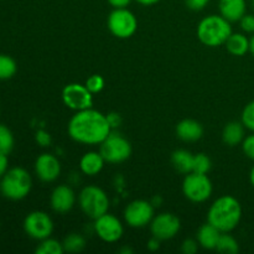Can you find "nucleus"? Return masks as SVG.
<instances>
[{
	"label": "nucleus",
	"instance_id": "nucleus-1",
	"mask_svg": "<svg viewBox=\"0 0 254 254\" xmlns=\"http://www.w3.org/2000/svg\"><path fill=\"white\" fill-rule=\"evenodd\" d=\"M68 135L74 141L86 145L101 144L113 129L109 126L107 116L94 109L78 111L68 122Z\"/></svg>",
	"mask_w": 254,
	"mask_h": 254
},
{
	"label": "nucleus",
	"instance_id": "nucleus-2",
	"mask_svg": "<svg viewBox=\"0 0 254 254\" xmlns=\"http://www.w3.org/2000/svg\"><path fill=\"white\" fill-rule=\"evenodd\" d=\"M242 218V206L233 196H221L211 205L207 213V222L222 233L235 230Z\"/></svg>",
	"mask_w": 254,
	"mask_h": 254
},
{
	"label": "nucleus",
	"instance_id": "nucleus-3",
	"mask_svg": "<svg viewBox=\"0 0 254 254\" xmlns=\"http://www.w3.org/2000/svg\"><path fill=\"white\" fill-rule=\"evenodd\" d=\"M232 34V26L228 20L221 15H208L200 21L197 26V37L208 47L225 45Z\"/></svg>",
	"mask_w": 254,
	"mask_h": 254
},
{
	"label": "nucleus",
	"instance_id": "nucleus-4",
	"mask_svg": "<svg viewBox=\"0 0 254 254\" xmlns=\"http://www.w3.org/2000/svg\"><path fill=\"white\" fill-rule=\"evenodd\" d=\"M32 188V179L29 171L15 166L9 169L0 179V192L4 197L19 201L26 197Z\"/></svg>",
	"mask_w": 254,
	"mask_h": 254
},
{
	"label": "nucleus",
	"instance_id": "nucleus-5",
	"mask_svg": "<svg viewBox=\"0 0 254 254\" xmlns=\"http://www.w3.org/2000/svg\"><path fill=\"white\" fill-rule=\"evenodd\" d=\"M78 203L81 210L92 220L101 217L108 212L109 198L101 188L94 185L86 186L82 189L78 196Z\"/></svg>",
	"mask_w": 254,
	"mask_h": 254
},
{
	"label": "nucleus",
	"instance_id": "nucleus-6",
	"mask_svg": "<svg viewBox=\"0 0 254 254\" xmlns=\"http://www.w3.org/2000/svg\"><path fill=\"white\" fill-rule=\"evenodd\" d=\"M99 153L106 163L121 164L128 160L131 155V145L124 136L112 131L101 144Z\"/></svg>",
	"mask_w": 254,
	"mask_h": 254
},
{
	"label": "nucleus",
	"instance_id": "nucleus-7",
	"mask_svg": "<svg viewBox=\"0 0 254 254\" xmlns=\"http://www.w3.org/2000/svg\"><path fill=\"white\" fill-rule=\"evenodd\" d=\"M212 183L207 174L189 173L186 174L183 183V192L191 202H205L212 193Z\"/></svg>",
	"mask_w": 254,
	"mask_h": 254
},
{
	"label": "nucleus",
	"instance_id": "nucleus-8",
	"mask_svg": "<svg viewBox=\"0 0 254 254\" xmlns=\"http://www.w3.org/2000/svg\"><path fill=\"white\" fill-rule=\"evenodd\" d=\"M107 24L109 31L118 39H129L138 29V20L135 15L127 7L114 9L109 14Z\"/></svg>",
	"mask_w": 254,
	"mask_h": 254
},
{
	"label": "nucleus",
	"instance_id": "nucleus-9",
	"mask_svg": "<svg viewBox=\"0 0 254 254\" xmlns=\"http://www.w3.org/2000/svg\"><path fill=\"white\" fill-rule=\"evenodd\" d=\"M24 231L30 238L42 241L54 232V222L44 211H32L25 217Z\"/></svg>",
	"mask_w": 254,
	"mask_h": 254
},
{
	"label": "nucleus",
	"instance_id": "nucleus-10",
	"mask_svg": "<svg viewBox=\"0 0 254 254\" xmlns=\"http://www.w3.org/2000/svg\"><path fill=\"white\" fill-rule=\"evenodd\" d=\"M154 218V206L145 200H135L124 210V220L133 228H143L150 225Z\"/></svg>",
	"mask_w": 254,
	"mask_h": 254
},
{
	"label": "nucleus",
	"instance_id": "nucleus-11",
	"mask_svg": "<svg viewBox=\"0 0 254 254\" xmlns=\"http://www.w3.org/2000/svg\"><path fill=\"white\" fill-rule=\"evenodd\" d=\"M62 99L68 108L73 111H83L92 108L93 96L86 86L79 83H69L62 91Z\"/></svg>",
	"mask_w": 254,
	"mask_h": 254
},
{
	"label": "nucleus",
	"instance_id": "nucleus-12",
	"mask_svg": "<svg viewBox=\"0 0 254 254\" xmlns=\"http://www.w3.org/2000/svg\"><path fill=\"white\" fill-rule=\"evenodd\" d=\"M93 228L96 235L107 243L118 242L124 233L121 221L116 216L109 215L108 212L94 220Z\"/></svg>",
	"mask_w": 254,
	"mask_h": 254
},
{
	"label": "nucleus",
	"instance_id": "nucleus-13",
	"mask_svg": "<svg viewBox=\"0 0 254 254\" xmlns=\"http://www.w3.org/2000/svg\"><path fill=\"white\" fill-rule=\"evenodd\" d=\"M181 222L178 216L164 212L154 216L150 222V231L155 238L160 241H168L175 237L180 231Z\"/></svg>",
	"mask_w": 254,
	"mask_h": 254
},
{
	"label": "nucleus",
	"instance_id": "nucleus-14",
	"mask_svg": "<svg viewBox=\"0 0 254 254\" xmlns=\"http://www.w3.org/2000/svg\"><path fill=\"white\" fill-rule=\"evenodd\" d=\"M35 173L44 183H52L61 174V164L55 155L44 153L37 156L35 161Z\"/></svg>",
	"mask_w": 254,
	"mask_h": 254
},
{
	"label": "nucleus",
	"instance_id": "nucleus-15",
	"mask_svg": "<svg viewBox=\"0 0 254 254\" xmlns=\"http://www.w3.org/2000/svg\"><path fill=\"white\" fill-rule=\"evenodd\" d=\"M50 203L55 212L66 213L71 211L76 203V193L69 186L59 185L52 191Z\"/></svg>",
	"mask_w": 254,
	"mask_h": 254
},
{
	"label": "nucleus",
	"instance_id": "nucleus-16",
	"mask_svg": "<svg viewBox=\"0 0 254 254\" xmlns=\"http://www.w3.org/2000/svg\"><path fill=\"white\" fill-rule=\"evenodd\" d=\"M221 16L225 17L230 22L240 21L247 11L246 0H220L218 1Z\"/></svg>",
	"mask_w": 254,
	"mask_h": 254
},
{
	"label": "nucleus",
	"instance_id": "nucleus-17",
	"mask_svg": "<svg viewBox=\"0 0 254 254\" xmlns=\"http://www.w3.org/2000/svg\"><path fill=\"white\" fill-rule=\"evenodd\" d=\"M176 135L186 143L197 141L203 135V127L193 119H184L176 126Z\"/></svg>",
	"mask_w": 254,
	"mask_h": 254
},
{
	"label": "nucleus",
	"instance_id": "nucleus-18",
	"mask_svg": "<svg viewBox=\"0 0 254 254\" xmlns=\"http://www.w3.org/2000/svg\"><path fill=\"white\" fill-rule=\"evenodd\" d=\"M104 163H106V160H104L101 153L88 151L79 160V169H81V171L84 175L94 176L101 173L104 166Z\"/></svg>",
	"mask_w": 254,
	"mask_h": 254
},
{
	"label": "nucleus",
	"instance_id": "nucleus-19",
	"mask_svg": "<svg viewBox=\"0 0 254 254\" xmlns=\"http://www.w3.org/2000/svg\"><path fill=\"white\" fill-rule=\"evenodd\" d=\"M221 233L222 232L218 231L215 226L207 222L198 228L196 238H197L198 245L205 250H216Z\"/></svg>",
	"mask_w": 254,
	"mask_h": 254
},
{
	"label": "nucleus",
	"instance_id": "nucleus-20",
	"mask_svg": "<svg viewBox=\"0 0 254 254\" xmlns=\"http://www.w3.org/2000/svg\"><path fill=\"white\" fill-rule=\"evenodd\" d=\"M246 127L242 122H230L225 126L222 130V140L226 145L236 146L241 144L245 139Z\"/></svg>",
	"mask_w": 254,
	"mask_h": 254
},
{
	"label": "nucleus",
	"instance_id": "nucleus-21",
	"mask_svg": "<svg viewBox=\"0 0 254 254\" xmlns=\"http://www.w3.org/2000/svg\"><path fill=\"white\" fill-rule=\"evenodd\" d=\"M226 47L228 52L233 56H245L250 51V39L245 34H231L226 41Z\"/></svg>",
	"mask_w": 254,
	"mask_h": 254
},
{
	"label": "nucleus",
	"instance_id": "nucleus-22",
	"mask_svg": "<svg viewBox=\"0 0 254 254\" xmlns=\"http://www.w3.org/2000/svg\"><path fill=\"white\" fill-rule=\"evenodd\" d=\"M193 154L190 151L184 150V149H179L175 150L171 155V163H173L174 168L181 174H189L192 173L193 169Z\"/></svg>",
	"mask_w": 254,
	"mask_h": 254
},
{
	"label": "nucleus",
	"instance_id": "nucleus-23",
	"mask_svg": "<svg viewBox=\"0 0 254 254\" xmlns=\"http://www.w3.org/2000/svg\"><path fill=\"white\" fill-rule=\"evenodd\" d=\"M216 251L225 254H236L240 252V246H238V242L235 240V237L228 235L227 232L221 233L220 240L216 246Z\"/></svg>",
	"mask_w": 254,
	"mask_h": 254
},
{
	"label": "nucleus",
	"instance_id": "nucleus-24",
	"mask_svg": "<svg viewBox=\"0 0 254 254\" xmlns=\"http://www.w3.org/2000/svg\"><path fill=\"white\" fill-rule=\"evenodd\" d=\"M17 71V64L15 60L9 55L0 54V81L10 79L15 76Z\"/></svg>",
	"mask_w": 254,
	"mask_h": 254
},
{
	"label": "nucleus",
	"instance_id": "nucleus-25",
	"mask_svg": "<svg viewBox=\"0 0 254 254\" xmlns=\"http://www.w3.org/2000/svg\"><path fill=\"white\" fill-rule=\"evenodd\" d=\"M37 254H62L64 252V245L54 238H45L40 241V245L35 250Z\"/></svg>",
	"mask_w": 254,
	"mask_h": 254
},
{
	"label": "nucleus",
	"instance_id": "nucleus-26",
	"mask_svg": "<svg viewBox=\"0 0 254 254\" xmlns=\"http://www.w3.org/2000/svg\"><path fill=\"white\" fill-rule=\"evenodd\" d=\"M62 245H64V252L78 253L82 252L84 247H86V240L81 235H78V233H71V235H68L64 238Z\"/></svg>",
	"mask_w": 254,
	"mask_h": 254
},
{
	"label": "nucleus",
	"instance_id": "nucleus-27",
	"mask_svg": "<svg viewBox=\"0 0 254 254\" xmlns=\"http://www.w3.org/2000/svg\"><path fill=\"white\" fill-rule=\"evenodd\" d=\"M15 145L12 131L4 124H0V151L9 155Z\"/></svg>",
	"mask_w": 254,
	"mask_h": 254
},
{
	"label": "nucleus",
	"instance_id": "nucleus-28",
	"mask_svg": "<svg viewBox=\"0 0 254 254\" xmlns=\"http://www.w3.org/2000/svg\"><path fill=\"white\" fill-rule=\"evenodd\" d=\"M211 160L206 154L198 153L193 156V173L207 174L211 170Z\"/></svg>",
	"mask_w": 254,
	"mask_h": 254
},
{
	"label": "nucleus",
	"instance_id": "nucleus-29",
	"mask_svg": "<svg viewBox=\"0 0 254 254\" xmlns=\"http://www.w3.org/2000/svg\"><path fill=\"white\" fill-rule=\"evenodd\" d=\"M243 126L248 129V130L254 133V101L250 102L247 106L245 107L242 112V121Z\"/></svg>",
	"mask_w": 254,
	"mask_h": 254
},
{
	"label": "nucleus",
	"instance_id": "nucleus-30",
	"mask_svg": "<svg viewBox=\"0 0 254 254\" xmlns=\"http://www.w3.org/2000/svg\"><path fill=\"white\" fill-rule=\"evenodd\" d=\"M84 86L88 88V91L91 92L92 94L99 93V92L104 88V79L103 77L99 76V74H93V76H91L87 79Z\"/></svg>",
	"mask_w": 254,
	"mask_h": 254
},
{
	"label": "nucleus",
	"instance_id": "nucleus-31",
	"mask_svg": "<svg viewBox=\"0 0 254 254\" xmlns=\"http://www.w3.org/2000/svg\"><path fill=\"white\" fill-rule=\"evenodd\" d=\"M242 150L248 159L254 161V133L245 136L242 141Z\"/></svg>",
	"mask_w": 254,
	"mask_h": 254
},
{
	"label": "nucleus",
	"instance_id": "nucleus-32",
	"mask_svg": "<svg viewBox=\"0 0 254 254\" xmlns=\"http://www.w3.org/2000/svg\"><path fill=\"white\" fill-rule=\"evenodd\" d=\"M241 29L247 34H254V15L246 14L242 19L240 20Z\"/></svg>",
	"mask_w": 254,
	"mask_h": 254
},
{
	"label": "nucleus",
	"instance_id": "nucleus-33",
	"mask_svg": "<svg viewBox=\"0 0 254 254\" xmlns=\"http://www.w3.org/2000/svg\"><path fill=\"white\" fill-rule=\"evenodd\" d=\"M35 140H36V143L39 144V145L49 146L50 144H51L52 139H51V135H50V133H47V131L44 130V129H40V130L36 131Z\"/></svg>",
	"mask_w": 254,
	"mask_h": 254
},
{
	"label": "nucleus",
	"instance_id": "nucleus-34",
	"mask_svg": "<svg viewBox=\"0 0 254 254\" xmlns=\"http://www.w3.org/2000/svg\"><path fill=\"white\" fill-rule=\"evenodd\" d=\"M198 250V242L195 240H185L181 245V251L185 254H195Z\"/></svg>",
	"mask_w": 254,
	"mask_h": 254
},
{
	"label": "nucleus",
	"instance_id": "nucleus-35",
	"mask_svg": "<svg viewBox=\"0 0 254 254\" xmlns=\"http://www.w3.org/2000/svg\"><path fill=\"white\" fill-rule=\"evenodd\" d=\"M208 2H210V0H185L186 6L193 11H200V10L205 9Z\"/></svg>",
	"mask_w": 254,
	"mask_h": 254
},
{
	"label": "nucleus",
	"instance_id": "nucleus-36",
	"mask_svg": "<svg viewBox=\"0 0 254 254\" xmlns=\"http://www.w3.org/2000/svg\"><path fill=\"white\" fill-rule=\"evenodd\" d=\"M107 119H108L109 126H111L112 129L118 128L122 124V117L118 113H116V112H112V113L107 114Z\"/></svg>",
	"mask_w": 254,
	"mask_h": 254
},
{
	"label": "nucleus",
	"instance_id": "nucleus-37",
	"mask_svg": "<svg viewBox=\"0 0 254 254\" xmlns=\"http://www.w3.org/2000/svg\"><path fill=\"white\" fill-rule=\"evenodd\" d=\"M9 170V159L7 154H4L0 151V179L5 175V173Z\"/></svg>",
	"mask_w": 254,
	"mask_h": 254
},
{
	"label": "nucleus",
	"instance_id": "nucleus-38",
	"mask_svg": "<svg viewBox=\"0 0 254 254\" xmlns=\"http://www.w3.org/2000/svg\"><path fill=\"white\" fill-rule=\"evenodd\" d=\"M108 2L113 9H123L130 4L131 0H108Z\"/></svg>",
	"mask_w": 254,
	"mask_h": 254
},
{
	"label": "nucleus",
	"instance_id": "nucleus-39",
	"mask_svg": "<svg viewBox=\"0 0 254 254\" xmlns=\"http://www.w3.org/2000/svg\"><path fill=\"white\" fill-rule=\"evenodd\" d=\"M159 242H160V240H158V238L154 237L153 240L149 241L148 248H149V250H150V251H156V250H159Z\"/></svg>",
	"mask_w": 254,
	"mask_h": 254
},
{
	"label": "nucleus",
	"instance_id": "nucleus-40",
	"mask_svg": "<svg viewBox=\"0 0 254 254\" xmlns=\"http://www.w3.org/2000/svg\"><path fill=\"white\" fill-rule=\"evenodd\" d=\"M138 4L140 5H144V6H151V5H155L158 4L160 0H135Z\"/></svg>",
	"mask_w": 254,
	"mask_h": 254
},
{
	"label": "nucleus",
	"instance_id": "nucleus-41",
	"mask_svg": "<svg viewBox=\"0 0 254 254\" xmlns=\"http://www.w3.org/2000/svg\"><path fill=\"white\" fill-rule=\"evenodd\" d=\"M250 51L252 52V55L254 56V34H253V36L251 37V40H250Z\"/></svg>",
	"mask_w": 254,
	"mask_h": 254
},
{
	"label": "nucleus",
	"instance_id": "nucleus-42",
	"mask_svg": "<svg viewBox=\"0 0 254 254\" xmlns=\"http://www.w3.org/2000/svg\"><path fill=\"white\" fill-rule=\"evenodd\" d=\"M250 181H251V184H252V186L254 188V165H253V168L251 169V174H250Z\"/></svg>",
	"mask_w": 254,
	"mask_h": 254
},
{
	"label": "nucleus",
	"instance_id": "nucleus-43",
	"mask_svg": "<svg viewBox=\"0 0 254 254\" xmlns=\"http://www.w3.org/2000/svg\"><path fill=\"white\" fill-rule=\"evenodd\" d=\"M121 252H122V253H131V252H133V251L128 250V248H124V250H122Z\"/></svg>",
	"mask_w": 254,
	"mask_h": 254
},
{
	"label": "nucleus",
	"instance_id": "nucleus-44",
	"mask_svg": "<svg viewBox=\"0 0 254 254\" xmlns=\"http://www.w3.org/2000/svg\"><path fill=\"white\" fill-rule=\"evenodd\" d=\"M252 6H253V9H254V0H252Z\"/></svg>",
	"mask_w": 254,
	"mask_h": 254
}]
</instances>
